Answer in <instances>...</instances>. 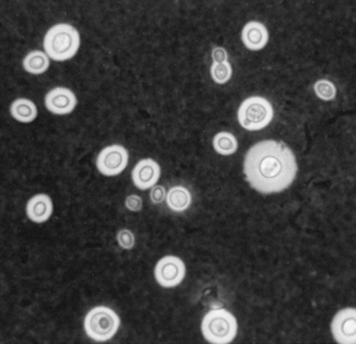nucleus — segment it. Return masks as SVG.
Listing matches in <instances>:
<instances>
[{"label":"nucleus","mask_w":356,"mask_h":344,"mask_svg":"<svg viewBox=\"0 0 356 344\" xmlns=\"http://www.w3.org/2000/svg\"><path fill=\"white\" fill-rule=\"evenodd\" d=\"M47 110L54 114H71L77 105V98L73 91L67 87H58L52 89L46 95Z\"/></svg>","instance_id":"9"},{"label":"nucleus","mask_w":356,"mask_h":344,"mask_svg":"<svg viewBox=\"0 0 356 344\" xmlns=\"http://www.w3.org/2000/svg\"><path fill=\"white\" fill-rule=\"evenodd\" d=\"M210 73L216 83L222 85V83H227L232 77V67L229 62L222 64H213Z\"/></svg>","instance_id":"17"},{"label":"nucleus","mask_w":356,"mask_h":344,"mask_svg":"<svg viewBox=\"0 0 356 344\" xmlns=\"http://www.w3.org/2000/svg\"><path fill=\"white\" fill-rule=\"evenodd\" d=\"M243 42L250 50H261L266 46L268 40V33L266 27L262 23H247L243 28Z\"/></svg>","instance_id":"12"},{"label":"nucleus","mask_w":356,"mask_h":344,"mask_svg":"<svg viewBox=\"0 0 356 344\" xmlns=\"http://www.w3.org/2000/svg\"><path fill=\"white\" fill-rule=\"evenodd\" d=\"M118 242L124 250H131L134 248L136 239L131 231L124 229L118 233Z\"/></svg>","instance_id":"19"},{"label":"nucleus","mask_w":356,"mask_h":344,"mask_svg":"<svg viewBox=\"0 0 356 344\" xmlns=\"http://www.w3.org/2000/svg\"><path fill=\"white\" fill-rule=\"evenodd\" d=\"M297 172L295 155L280 141L268 139L257 143L245 157L247 182L260 194H277L287 189Z\"/></svg>","instance_id":"1"},{"label":"nucleus","mask_w":356,"mask_h":344,"mask_svg":"<svg viewBox=\"0 0 356 344\" xmlns=\"http://www.w3.org/2000/svg\"><path fill=\"white\" fill-rule=\"evenodd\" d=\"M142 199L139 196H136V194H132V196H128L127 199H126V207L130 211L132 212H139L142 209Z\"/></svg>","instance_id":"21"},{"label":"nucleus","mask_w":356,"mask_h":344,"mask_svg":"<svg viewBox=\"0 0 356 344\" xmlns=\"http://www.w3.org/2000/svg\"><path fill=\"white\" fill-rule=\"evenodd\" d=\"M161 177V166L153 159L140 161L132 171V180L139 189L153 188Z\"/></svg>","instance_id":"10"},{"label":"nucleus","mask_w":356,"mask_h":344,"mask_svg":"<svg viewBox=\"0 0 356 344\" xmlns=\"http://www.w3.org/2000/svg\"><path fill=\"white\" fill-rule=\"evenodd\" d=\"M202 332L209 343H231L236 337V318L225 309L209 311L202 322Z\"/></svg>","instance_id":"3"},{"label":"nucleus","mask_w":356,"mask_h":344,"mask_svg":"<svg viewBox=\"0 0 356 344\" xmlns=\"http://www.w3.org/2000/svg\"><path fill=\"white\" fill-rule=\"evenodd\" d=\"M81 44V36L75 27L65 23L56 24L47 32L44 48L47 55L54 61H66L73 58Z\"/></svg>","instance_id":"2"},{"label":"nucleus","mask_w":356,"mask_h":344,"mask_svg":"<svg viewBox=\"0 0 356 344\" xmlns=\"http://www.w3.org/2000/svg\"><path fill=\"white\" fill-rule=\"evenodd\" d=\"M213 64H222L227 62V52L225 48L217 46L213 50Z\"/></svg>","instance_id":"22"},{"label":"nucleus","mask_w":356,"mask_h":344,"mask_svg":"<svg viewBox=\"0 0 356 344\" xmlns=\"http://www.w3.org/2000/svg\"><path fill=\"white\" fill-rule=\"evenodd\" d=\"M314 91L317 96L324 101H332L336 97V87L328 80H318L314 85Z\"/></svg>","instance_id":"18"},{"label":"nucleus","mask_w":356,"mask_h":344,"mask_svg":"<svg viewBox=\"0 0 356 344\" xmlns=\"http://www.w3.org/2000/svg\"><path fill=\"white\" fill-rule=\"evenodd\" d=\"M129 153L120 145L105 147L97 159V166L101 174L105 176H116L127 166Z\"/></svg>","instance_id":"6"},{"label":"nucleus","mask_w":356,"mask_h":344,"mask_svg":"<svg viewBox=\"0 0 356 344\" xmlns=\"http://www.w3.org/2000/svg\"><path fill=\"white\" fill-rule=\"evenodd\" d=\"M166 202L172 211L184 212L190 207L192 196L186 187H172L167 194Z\"/></svg>","instance_id":"13"},{"label":"nucleus","mask_w":356,"mask_h":344,"mask_svg":"<svg viewBox=\"0 0 356 344\" xmlns=\"http://www.w3.org/2000/svg\"><path fill=\"white\" fill-rule=\"evenodd\" d=\"M166 189L163 186H154L151 190V201L155 204L161 203L166 200Z\"/></svg>","instance_id":"20"},{"label":"nucleus","mask_w":356,"mask_h":344,"mask_svg":"<svg viewBox=\"0 0 356 344\" xmlns=\"http://www.w3.org/2000/svg\"><path fill=\"white\" fill-rule=\"evenodd\" d=\"M120 326V316L108 307H97L85 318L87 335L95 341H108L114 337Z\"/></svg>","instance_id":"5"},{"label":"nucleus","mask_w":356,"mask_h":344,"mask_svg":"<svg viewBox=\"0 0 356 344\" xmlns=\"http://www.w3.org/2000/svg\"><path fill=\"white\" fill-rule=\"evenodd\" d=\"M274 117L271 103L261 96H252L239 106V124L248 131H259L270 124Z\"/></svg>","instance_id":"4"},{"label":"nucleus","mask_w":356,"mask_h":344,"mask_svg":"<svg viewBox=\"0 0 356 344\" xmlns=\"http://www.w3.org/2000/svg\"><path fill=\"white\" fill-rule=\"evenodd\" d=\"M49 56L47 55L46 52L38 50L30 52L23 60V67L25 71L35 75L44 73L49 68Z\"/></svg>","instance_id":"15"},{"label":"nucleus","mask_w":356,"mask_h":344,"mask_svg":"<svg viewBox=\"0 0 356 344\" xmlns=\"http://www.w3.org/2000/svg\"><path fill=\"white\" fill-rule=\"evenodd\" d=\"M186 264L179 257L166 256L157 262L155 279L166 289L178 286L186 277Z\"/></svg>","instance_id":"7"},{"label":"nucleus","mask_w":356,"mask_h":344,"mask_svg":"<svg viewBox=\"0 0 356 344\" xmlns=\"http://www.w3.org/2000/svg\"><path fill=\"white\" fill-rule=\"evenodd\" d=\"M238 143L235 136L229 132H220L213 139V148L222 155H231L237 150Z\"/></svg>","instance_id":"16"},{"label":"nucleus","mask_w":356,"mask_h":344,"mask_svg":"<svg viewBox=\"0 0 356 344\" xmlns=\"http://www.w3.org/2000/svg\"><path fill=\"white\" fill-rule=\"evenodd\" d=\"M54 205L51 198L47 194H37L33 196L26 205L29 218L34 223H44L51 217Z\"/></svg>","instance_id":"11"},{"label":"nucleus","mask_w":356,"mask_h":344,"mask_svg":"<svg viewBox=\"0 0 356 344\" xmlns=\"http://www.w3.org/2000/svg\"><path fill=\"white\" fill-rule=\"evenodd\" d=\"M11 114L17 121L23 123L34 121L37 117L36 105L27 98H17L11 105Z\"/></svg>","instance_id":"14"},{"label":"nucleus","mask_w":356,"mask_h":344,"mask_svg":"<svg viewBox=\"0 0 356 344\" xmlns=\"http://www.w3.org/2000/svg\"><path fill=\"white\" fill-rule=\"evenodd\" d=\"M334 339L339 344L356 343V311L346 308L334 316L332 322Z\"/></svg>","instance_id":"8"}]
</instances>
